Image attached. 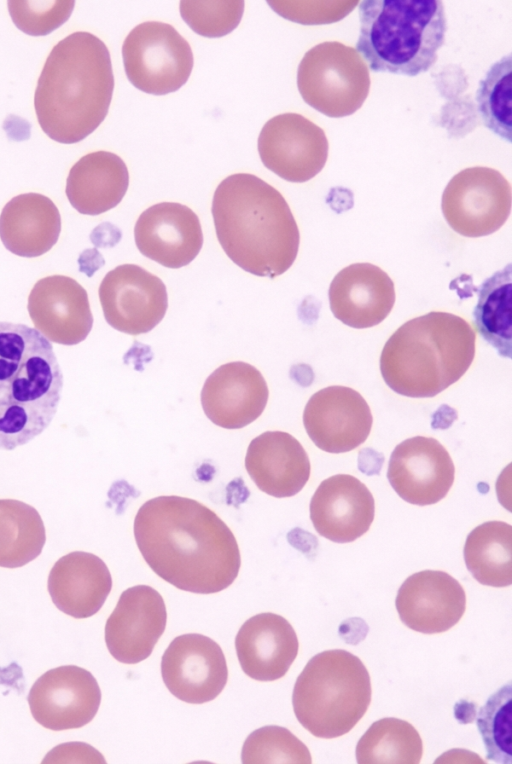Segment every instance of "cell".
Instances as JSON below:
<instances>
[{"label": "cell", "mask_w": 512, "mask_h": 764, "mask_svg": "<svg viewBox=\"0 0 512 764\" xmlns=\"http://www.w3.org/2000/svg\"><path fill=\"white\" fill-rule=\"evenodd\" d=\"M368 66L352 47L325 41L309 49L299 63L297 86L302 99L331 118L352 115L370 90Z\"/></svg>", "instance_id": "cell-8"}, {"label": "cell", "mask_w": 512, "mask_h": 764, "mask_svg": "<svg viewBox=\"0 0 512 764\" xmlns=\"http://www.w3.org/2000/svg\"><path fill=\"white\" fill-rule=\"evenodd\" d=\"M448 225L465 237H482L500 229L511 211V186L496 169L461 170L446 185L441 201Z\"/></svg>", "instance_id": "cell-10"}, {"label": "cell", "mask_w": 512, "mask_h": 764, "mask_svg": "<svg viewBox=\"0 0 512 764\" xmlns=\"http://www.w3.org/2000/svg\"><path fill=\"white\" fill-rule=\"evenodd\" d=\"M12 21L22 32L44 36L56 30L70 17L75 1H8Z\"/></svg>", "instance_id": "cell-37"}, {"label": "cell", "mask_w": 512, "mask_h": 764, "mask_svg": "<svg viewBox=\"0 0 512 764\" xmlns=\"http://www.w3.org/2000/svg\"><path fill=\"white\" fill-rule=\"evenodd\" d=\"M241 758L245 764L312 762L301 740L288 729L274 725L254 730L243 744Z\"/></svg>", "instance_id": "cell-34"}, {"label": "cell", "mask_w": 512, "mask_h": 764, "mask_svg": "<svg viewBox=\"0 0 512 764\" xmlns=\"http://www.w3.org/2000/svg\"><path fill=\"white\" fill-rule=\"evenodd\" d=\"M245 468L262 492L277 498L300 492L311 471L301 443L283 431H267L255 437L247 448Z\"/></svg>", "instance_id": "cell-24"}, {"label": "cell", "mask_w": 512, "mask_h": 764, "mask_svg": "<svg viewBox=\"0 0 512 764\" xmlns=\"http://www.w3.org/2000/svg\"><path fill=\"white\" fill-rule=\"evenodd\" d=\"M360 764H417L423 754L422 739L412 724L398 718L372 723L356 745Z\"/></svg>", "instance_id": "cell-31"}, {"label": "cell", "mask_w": 512, "mask_h": 764, "mask_svg": "<svg viewBox=\"0 0 512 764\" xmlns=\"http://www.w3.org/2000/svg\"><path fill=\"white\" fill-rule=\"evenodd\" d=\"M134 238L142 255L172 269L192 262L203 245L198 216L177 202L157 203L143 211L136 221Z\"/></svg>", "instance_id": "cell-18"}, {"label": "cell", "mask_w": 512, "mask_h": 764, "mask_svg": "<svg viewBox=\"0 0 512 764\" xmlns=\"http://www.w3.org/2000/svg\"><path fill=\"white\" fill-rule=\"evenodd\" d=\"M133 531L148 566L180 590L217 593L239 573L241 556L234 534L213 510L194 499L171 495L147 500L136 513Z\"/></svg>", "instance_id": "cell-1"}, {"label": "cell", "mask_w": 512, "mask_h": 764, "mask_svg": "<svg viewBox=\"0 0 512 764\" xmlns=\"http://www.w3.org/2000/svg\"><path fill=\"white\" fill-rule=\"evenodd\" d=\"M268 5L280 16L304 25L336 22L355 8L357 1H268Z\"/></svg>", "instance_id": "cell-38"}, {"label": "cell", "mask_w": 512, "mask_h": 764, "mask_svg": "<svg viewBox=\"0 0 512 764\" xmlns=\"http://www.w3.org/2000/svg\"><path fill=\"white\" fill-rule=\"evenodd\" d=\"M511 693L508 683L487 700L477 717L487 758L498 763L511 762Z\"/></svg>", "instance_id": "cell-35"}, {"label": "cell", "mask_w": 512, "mask_h": 764, "mask_svg": "<svg viewBox=\"0 0 512 764\" xmlns=\"http://www.w3.org/2000/svg\"><path fill=\"white\" fill-rule=\"evenodd\" d=\"M455 467L445 447L432 437L415 436L393 450L387 478L404 501L431 505L442 500L454 482Z\"/></svg>", "instance_id": "cell-16"}, {"label": "cell", "mask_w": 512, "mask_h": 764, "mask_svg": "<svg viewBox=\"0 0 512 764\" xmlns=\"http://www.w3.org/2000/svg\"><path fill=\"white\" fill-rule=\"evenodd\" d=\"M122 56L128 80L153 95L177 91L194 64L189 43L172 25L157 21L135 26L123 42Z\"/></svg>", "instance_id": "cell-9"}, {"label": "cell", "mask_w": 512, "mask_h": 764, "mask_svg": "<svg viewBox=\"0 0 512 764\" xmlns=\"http://www.w3.org/2000/svg\"><path fill=\"white\" fill-rule=\"evenodd\" d=\"M48 592L55 606L77 619L96 614L112 589V577L98 556L74 551L61 557L48 576Z\"/></svg>", "instance_id": "cell-26"}, {"label": "cell", "mask_w": 512, "mask_h": 764, "mask_svg": "<svg viewBox=\"0 0 512 764\" xmlns=\"http://www.w3.org/2000/svg\"><path fill=\"white\" fill-rule=\"evenodd\" d=\"M218 241L244 271L275 278L294 263L300 244L296 220L283 195L249 173L226 177L212 199Z\"/></svg>", "instance_id": "cell-2"}, {"label": "cell", "mask_w": 512, "mask_h": 764, "mask_svg": "<svg viewBox=\"0 0 512 764\" xmlns=\"http://www.w3.org/2000/svg\"><path fill=\"white\" fill-rule=\"evenodd\" d=\"M27 309L36 330L57 344L76 345L86 339L93 326L88 294L68 276L38 280L30 291Z\"/></svg>", "instance_id": "cell-19"}, {"label": "cell", "mask_w": 512, "mask_h": 764, "mask_svg": "<svg viewBox=\"0 0 512 764\" xmlns=\"http://www.w3.org/2000/svg\"><path fill=\"white\" fill-rule=\"evenodd\" d=\"M113 90L105 43L92 33L74 32L52 48L39 76L34 95L38 123L56 142H80L105 119Z\"/></svg>", "instance_id": "cell-3"}, {"label": "cell", "mask_w": 512, "mask_h": 764, "mask_svg": "<svg viewBox=\"0 0 512 764\" xmlns=\"http://www.w3.org/2000/svg\"><path fill=\"white\" fill-rule=\"evenodd\" d=\"M166 621V606L158 591L148 585L126 589L105 625L110 654L125 664L145 660L163 634Z\"/></svg>", "instance_id": "cell-17"}, {"label": "cell", "mask_w": 512, "mask_h": 764, "mask_svg": "<svg viewBox=\"0 0 512 764\" xmlns=\"http://www.w3.org/2000/svg\"><path fill=\"white\" fill-rule=\"evenodd\" d=\"M269 397L261 372L246 362L221 365L208 376L201 391L204 413L215 425L240 429L255 421Z\"/></svg>", "instance_id": "cell-21"}, {"label": "cell", "mask_w": 512, "mask_h": 764, "mask_svg": "<svg viewBox=\"0 0 512 764\" xmlns=\"http://www.w3.org/2000/svg\"><path fill=\"white\" fill-rule=\"evenodd\" d=\"M373 423L363 396L346 386H328L314 393L303 412L312 442L328 453L349 452L368 438Z\"/></svg>", "instance_id": "cell-15"}, {"label": "cell", "mask_w": 512, "mask_h": 764, "mask_svg": "<svg viewBox=\"0 0 512 764\" xmlns=\"http://www.w3.org/2000/svg\"><path fill=\"white\" fill-rule=\"evenodd\" d=\"M161 674L168 690L181 701L202 704L215 699L228 679L220 646L202 634L174 638L161 660Z\"/></svg>", "instance_id": "cell-14"}, {"label": "cell", "mask_w": 512, "mask_h": 764, "mask_svg": "<svg viewBox=\"0 0 512 764\" xmlns=\"http://www.w3.org/2000/svg\"><path fill=\"white\" fill-rule=\"evenodd\" d=\"M371 681L363 662L343 649L313 656L298 676L292 694L299 723L318 738L348 733L371 702Z\"/></svg>", "instance_id": "cell-7"}, {"label": "cell", "mask_w": 512, "mask_h": 764, "mask_svg": "<svg viewBox=\"0 0 512 764\" xmlns=\"http://www.w3.org/2000/svg\"><path fill=\"white\" fill-rule=\"evenodd\" d=\"M476 333L464 318L433 311L400 326L385 343L380 372L394 392L434 397L457 382L475 356Z\"/></svg>", "instance_id": "cell-5"}, {"label": "cell", "mask_w": 512, "mask_h": 764, "mask_svg": "<svg viewBox=\"0 0 512 764\" xmlns=\"http://www.w3.org/2000/svg\"><path fill=\"white\" fill-rule=\"evenodd\" d=\"M244 5V1L236 0H183L180 14L195 33L217 38L229 34L239 25Z\"/></svg>", "instance_id": "cell-36"}, {"label": "cell", "mask_w": 512, "mask_h": 764, "mask_svg": "<svg viewBox=\"0 0 512 764\" xmlns=\"http://www.w3.org/2000/svg\"><path fill=\"white\" fill-rule=\"evenodd\" d=\"M395 605L401 621L408 628L424 634L442 633L462 618L466 594L450 574L423 570L403 582Z\"/></svg>", "instance_id": "cell-20"}, {"label": "cell", "mask_w": 512, "mask_h": 764, "mask_svg": "<svg viewBox=\"0 0 512 764\" xmlns=\"http://www.w3.org/2000/svg\"><path fill=\"white\" fill-rule=\"evenodd\" d=\"M328 150L324 130L298 113L274 116L258 137V152L264 166L294 183L315 177L327 162Z\"/></svg>", "instance_id": "cell-12"}, {"label": "cell", "mask_w": 512, "mask_h": 764, "mask_svg": "<svg viewBox=\"0 0 512 764\" xmlns=\"http://www.w3.org/2000/svg\"><path fill=\"white\" fill-rule=\"evenodd\" d=\"M511 88L512 56L509 53L490 66L475 95L485 127L508 143H511L512 126Z\"/></svg>", "instance_id": "cell-33"}, {"label": "cell", "mask_w": 512, "mask_h": 764, "mask_svg": "<svg viewBox=\"0 0 512 764\" xmlns=\"http://www.w3.org/2000/svg\"><path fill=\"white\" fill-rule=\"evenodd\" d=\"M333 315L345 325L364 329L381 323L395 303L394 283L380 267L355 263L340 270L328 292Z\"/></svg>", "instance_id": "cell-23"}, {"label": "cell", "mask_w": 512, "mask_h": 764, "mask_svg": "<svg viewBox=\"0 0 512 764\" xmlns=\"http://www.w3.org/2000/svg\"><path fill=\"white\" fill-rule=\"evenodd\" d=\"M98 294L106 322L129 335L151 331L168 308L163 281L135 264L110 270L102 279Z\"/></svg>", "instance_id": "cell-11"}, {"label": "cell", "mask_w": 512, "mask_h": 764, "mask_svg": "<svg viewBox=\"0 0 512 764\" xmlns=\"http://www.w3.org/2000/svg\"><path fill=\"white\" fill-rule=\"evenodd\" d=\"M46 531L38 511L31 505L0 499V567H22L37 558Z\"/></svg>", "instance_id": "cell-30"}, {"label": "cell", "mask_w": 512, "mask_h": 764, "mask_svg": "<svg viewBox=\"0 0 512 764\" xmlns=\"http://www.w3.org/2000/svg\"><path fill=\"white\" fill-rule=\"evenodd\" d=\"M100 702L101 690L94 676L75 665L48 670L36 680L28 694L33 718L54 731L88 724Z\"/></svg>", "instance_id": "cell-13"}, {"label": "cell", "mask_w": 512, "mask_h": 764, "mask_svg": "<svg viewBox=\"0 0 512 764\" xmlns=\"http://www.w3.org/2000/svg\"><path fill=\"white\" fill-rule=\"evenodd\" d=\"M61 216L54 202L39 193H24L5 204L0 214V239L11 253L33 258L58 241Z\"/></svg>", "instance_id": "cell-27"}, {"label": "cell", "mask_w": 512, "mask_h": 764, "mask_svg": "<svg viewBox=\"0 0 512 764\" xmlns=\"http://www.w3.org/2000/svg\"><path fill=\"white\" fill-rule=\"evenodd\" d=\"M62 388L49 340L27 325L0 322V450L40 435L57 412Z\"/></svg>", "instance_id": "cell-4"}, {"label": "cell", "mask_w": 512, "mask_h": 764, "mask_svg": "<svg viewBox=\"0 0 512 764\" xmlns=\"http://www.w3.org/2000/svg\"><path fill=\"white\" fill-rule=\"evenodd\" d=\"M511 264L486 279L479 290L473 311L474 323L482 338L500 355L511 352Z\"/></svg>", "instance_id": "cell-32"}, {"label": "cell", "mask_w": 512, "mask_h": 764, "mask_svg": "<svg viewBox=\"0 0 512 764\" xmlns=\"http://www.w3.org/2000/svg\"><path fill=\"white\" fill-rule=\"evenodd\" d=\"M375 514L370 490L356 477L337 474L323 480L310 502V519L317 533L349 543L365 534Z\"/></svg>", "instance_id": "cell-22"}, {"label": "cell", "mask_w": 512, "mask_h": 764, "mask_svg": "<svg viewBox=\"0 0 512 764\" xmlns=\"http://www.w3.org/2000/svg\"><path fill=\"white\" fill-rule=\"evenodd\" d=\"M128 185L124 161L112 152L100 150L84 155L71 167L65 192L79 213L99 215L121 202Z\"/></svg>", "instance_id": "cell-28"}, {"label": "cell", "mask_w": 512, "mask_h": 764, "mask_svg": "<svg viewBox=\"0 0 512 764\" xmlns=\"http://www.w3.org/2000/svg\"><path fill=\"white\" fill-rule=\"evenodd\" d=\"M356 51L374 72L417 76L437 61L447 22L439 0H364Z\"/></svg>", "instance_id": "cell-6"}, {"label": "cell", "mask_w": 512, "mask_h": 764, "mask_svg": "<svg viewBox=\"0 0 512 764\" xmlns=\"http://www.w3.org/2000/svg\"><path fill=\"white\" fill-rule=\"evenodd\" d=\"M468 571L482 585L506 587L512 583V527L488 521L474 528L464 545Z\"/></svg>", "instance_id": "cell-29"}, {"label": "cell", "mask_w": 512, "mask_h": 764, "mask_svg": "<svg viewBox=\"0 0 512 764\" xmlns=\"http://www.w3.org/2000/svg\"><path fill=\"white\" fill-rule=\"evenodd\" d=\"M244 673L258 681L282 678L298 654V638L291 624L274 613L257 614L244 622L235 638Z\"/></svg>", "instance_id": "cell-25"}]
</instances>
